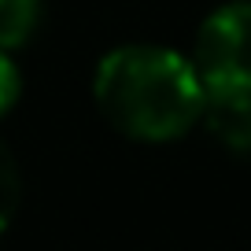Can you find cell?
I'll return each instance as SVG.
<instances>
[{"label":"cell","mask_w":251,"mask_h":251,"mask_svg":"<svg viewBox=\"0 0 251 251\" xmlns=\"http://www.w3.org/2000/svg\"><path fill=\"white\" fill-rule=\"evenodd\" d=\"M93 100L129 141H177L203 111V81L192 59L163 45H122L96 63Z\"/></svg>","instance_id":"cell-1"},{"label":"cell","mask_w":251,"mask_h":251,"mask_svg":"<svg viewBox=\"0 0 251 251\" xmlns=\"http://www.w3.org/2000/svg\"><path fill=\"white\" fill-rule=\"evenodd\" d=\"M203 89H251V0H233L203 19L192 55Z\"/></svg>","instance_id":"cell-2"},{"label":"cell","mask_w":251,"mask_h":251,"mask_svg":"<svg viewBox=\"0 0 251 251\" xmlns=\"http://www.w3.org/2000/svg\"><path fill=\"white\" fill-rule=\"evenodd\" d=\"M200 118L229 151H251V89H203Z\"/></svg>","instance_id":"cell-3"},{"label":"cell","mask_w":251,"mask_h":251,"mask_svg":"<svg viewBox=\"0 0 251 251\" xmlns=\"http://www.w3.org/2000/svg\"><path fill=\"white\" fill-rule=\"evenodd\" d=\"M45 15V0H0V48L15 52L33 41L41 30Z\"/></svg>","instance_id":"cell-4"},{"label":"cell","mask_w":251,"mask_h":251,"mask_svg":"<svg viewBox=\"0 0 251 251\" xmlns=\"http://www.w3.org/2000/svg\"><path fill=\"white\" fill-rule=\"evenodd\" d=\"M19 203H23V174H19L11 148L0 141V233L11 226Z\"/></svg>","instance_id":"cell-5"},{"label":"cell","mask_w":251,"mask_h":251,"mask_svg":"<svg viewBox=\"0 0 251 251\" xmlns=\"http://www.w3.org/2000/svg\"><path fill=\"white\" fill-rule=\"evenodd\" d=\"M15 100H19V71H15V63H11V55L0 48V118L11 111Z\"/></svg>","instance_id":"cell-6"}]
</instances>
